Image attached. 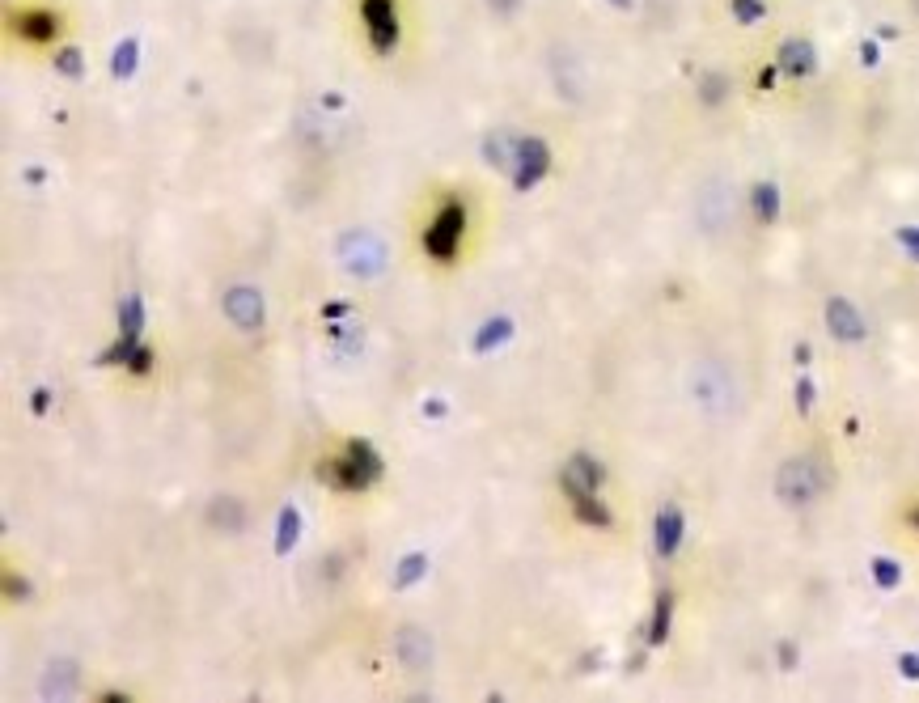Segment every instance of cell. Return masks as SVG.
Returning a JSON list of instances; mask_svg holds the SVG:
<instances>
[{
  "label": "cell",
  "instance_id": "obj_7",
  "mask_svg": "<svg viewBox=\"0 0 919 703\" xmlns=\"http://www.w3.org/2000/svg\"><path fill=\"white\" fill-rule=\"evenodd\" d=\"M394 653H399L407 674H424L428 661H432V640H428V632H420V627H403L399 640H394Z\"/></svg>",
  "mask_w": 919,
  "mask_h": 703
},
{
  "label": "cell",
  "instance_id": "obj_2",
  "mask_svg": "<svg viewBox=\"0 0 919 703\" xmlns=\"http://www.w3.org/2000/svg\"><path fill=\"white\" fill-rule=\"evenodd\" d=\"M360 26L377 56H390L399 47V5L394 0H360Z\"/></svg>",
  "mask_w": 919,
  "mask_h": 703
},
{
  "label": "cell",
  "instance_id": "obj_10",
  "mask_svg": "<svg viewBox=\"0 0 919 703\" xmlns=\"http://www.w3.org/2000/svg\"><path fill=\"white\" fill-rule=\"evenodd\" d=\"M208 517H212V526H225L229 534H238V530H242V521H246V513H242V504H238V500H216Z\"/></svg>",
  "mask_w": 919,
  "mask_h": 703
},
{
  "label": "cell",
  "instance_id": "obj_3",
  "mask_svg": "<svg viewBox=\"0 0 919 703\" xmlns=\"http://www.w3.org/2000/svg\"><path fill=\"white\" fill-rule=\"evenodd\" d=\"M9 30L22 39L26 47H51L64 30V17L51 9V5H22L9 17Z\"/></svg>",
  "mask_w": 919,
  "mask_h": 703
},
{
  "label": "cell",
  "instance_id": "obj_4",
  "mask_svg": "<svg viewBox=\"0 0 919 703\" xmlns=\"http://www.w3.org/2000/svg\"><path fill=\"white\" fill-rule=\"evenodd\" d=\"M462 229H466V212H462V204L458 200H449L437 216H432V225H428V233H424V250L432 259H454V250H458V242H462Z\"/></svg>",
  "mask_w": 919,
  "mask_h": 703
},
{
  "label": "cell",
  "instance_id": "obj_6",
  "mask_svg": "<svg viewBox=\"0 0 919 703\" xmlns=\"http://www.w3.org/2000/svg\"><path fill=\"white\" fill-rule=\"evenodd\" d=\"M373 475H377V462L369 458L365 445H352L348 458H331L327 466H322V479L335 483V488H352V492L365 488Z\"/></svg>",
  "mask_w": 919,
  "mask_h": 703
},
{
  "label": "cell",
  "instance_id": "obj_1",
  "mask_svg": "<svg viewBox=\"0 0 919 703\" xmlns=\"http://www.w3.org/2000/svg\"><path fill=\"white\" fill-rule=\"evenodd\" d=\"M822 492H826V471H822L818 458H809V454L788 458L776 471V496H780V504H788V509H805V504H814Z\"/></svg>",
  "mask_w": 919,
  "mask_h": 703
},
{
  "label": "cell",
  "instance_id": "obj_8",
  "mask_svg": "<svg viewBox=\"0 0 919 703\" xmlns=\"http://www.w3.org/2000/svg\"><path fill=\"white\" fill-rule=\"evenodd\" d=\"M225 314H229V322L238 331H255L263 322V301H259L255 288H233V293L225 297Z\"/></svg>",
  "mask_w": 919,
  "mask_h": 703
},
{
  "label": "cell",
  "instance_id": "obj_12",
  "mask_svg": "<svg viewBox=\"0 0 919 703\" xmlns=\"http://www.w3.org/2000/svg\"><path fill=\"white\" fill-rule=\"evenodd\" d=\"M911 13H915V17H919V0H911Z\"/></svg>",
  "mask_w": 919,
  "mask_h": 703
},
{
  "label": "cell",
  "instance_id": "obj_5",
  "mask_svg": "<svg viewBox=\"0 0 919 703\" xmlns=\"http://www.w3.org/2000/svg\"><path fill=\"white\" fill-rule=\"evenodd\" d=\"M691 390H695V403L712 411V416H720V411H729L733 399H737V390H733V377L720 369V365H699L691 373Z\"/></svg>",
  "mask_w": 919,
  "mask_h": 703
},
{
  "label": "cell",
  "instance_id": "obj_11",
  "mask_svg": "<svg viewBox=\"0 0 919 703\" xmlns=\"http://www.w3.org/2000/svg\"><path fill=\"white\" fill-rule=\"evenodd\" d=\"M907 526L919 534V504H911V513H907Z\"/></svg>",
  "mask_w": 919,
  "mask_h": 703
},
{
  "label": "cell",
  "instance_id": "obj_9",
  "mask_svg": "<svg viewBox=\"0 0 919 703\" xmlns=\"http://www.w3.org/2000/svg\"><path fill=\"white\" fill-rule=\"evenodd\" d=\"M826 322H831V327H835V335H839V339H860V335H864V322H860V314H856V310H852V305L843 301V297H835L831 305H826Z\"/></svg>",
  "mask_w": 919,
  "mask_h": 703
}]
</instances>
